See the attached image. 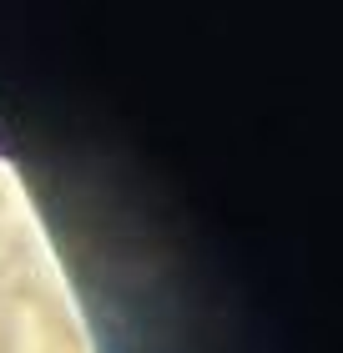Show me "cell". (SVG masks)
Instances as JSON below:
<instances>
[{"mask_svg":"<svg viewBox=\"0 0 343 353\" xmlns=\"http://www.w3.org/2000/svg\"><path fill=\"white\" fill-rule=\"evenodd\" d=\"M0 157H6V147H0Z\"/></svg>","mask_w":343,"mask_h":353,"instance_id":"1","label":"cell"}]
</instances>
